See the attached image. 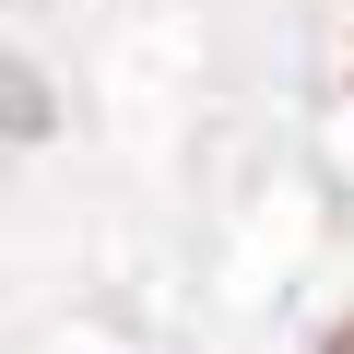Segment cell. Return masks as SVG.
<instances>
[{"label": "cell", "instance_id": "1", "mask_svg": "<svg viewBox=\"0 0 354 354\" xmlns=\"http://www.w3.org/2000/svg\"><path fill=\"white\" fill-rule=\"evenodd\" d=\"M0 130H48V83H24V59H0Z\"/></svg>", "mask_w": 354, "mask_h": 354}, {"label": "cell", "instance_id": "2", "mask_svg": "<svg viewBox=\"0 0 354 354\" xmlns=\"http://www.w3.org/2000/svg\"><path fill=\"white\" fill-rule=\"evenodd\" d=\"M319 354H354V319H342V330H330V342H319Z\"/></svg>", "mask_w": 354, "mask_h": 354}]
</instances>
